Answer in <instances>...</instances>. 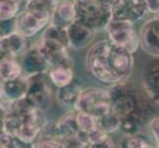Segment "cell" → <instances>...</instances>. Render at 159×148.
Segmentation results:
<instances>
[{"label": "cell", "mask_w": 159, "mask_h": 148, "mask_svg": "<svg viewBox=\"0 0 159 148\" xmlns=\"http://www.w3.org/2000/svg\"><path fill=\"white\" fill-rule=\"evenodd\" d=\"M86 65L96 79L113 85L129 78L134 66V53L110 40H103L90 47Z\"/></svg>", "instance_id": "obj_1"}, {"label": "cell", "mask_w": 159, "mask_h": 148, "mask_svg": "<svg viewBox=\"0 0 159 148\" xmlns=\"http://www.w3.org/2000/svg\"><path fill=\"white\" fill-rule=\"evenodd\" d=\"M112 111L120 119V129L129 135L139 133L150 123L151 102L139 88L128 81L111 85L108 89Z\"/></svg>", "instance_id": "obj_2"}, {"label": "cell", "mask_w": 159, "mask_h": 148, "mask_svg": "<svg viewBox=\"0 0 159 148\" xmlns=\"http://www.w3.org/2000/svg\"><path fill=\"white\" fill-rule=\"evenodd\" d=\"M3 111L2 130L15 136L26 144L35 142L47 123L43 112L35 108L26 100L11 102L1 100Z\"/></svg>", "instance_id": "obj_3"}, {"label": "cell", "mask_w": 159, "mask_h": 148, "mask_svg": "<svg viewBox=\"0 0 159 148\" xmlns=\"http://www.w3.org/2000/svg\"><path fill=\"white\" fill-rule=\"evenodd\" d=\"M76 20L94 32L107 29L113 20L112 8L106 7L98 0H73Z\"/></svg>", "instance_id": "obj_4"}, {"label": "cell", "mask_w": 159, "mask_h": 148, "mask_svg": "<svg viewBox=\"0 0 159 148\" xmlns=\"http://www.w3.org/2000/svg\"><path fill=\"white\" fill-rule=\"evenodd\" d=\"M74 111L87 113L96 119L111 112V98L108 90L95 87L83 89Z\"/></svg>", "instance_id": "obj_5"}, {"label": "cell", "mask_w": 159, "mask_h": 148, "mask_svg": "<svg viewBox=\"0 0 159 148\" xmlns=\"http://www.w3.org/2000/svg\"><path fill=\"white\" fill-rule=\"evenodd\" d=\"M106 32L112 43L125 48L131 53H134L140 46L139 36L133 23L113 19L108 25Z\"/></svg>", "instance_id": "obj_6"}, {"label": "cell", "mask_w": 159, "mask_h": 148, "mask_svg": "<svg viewBox=\"0 0 159 148\" xmlns=\"http://www.w3.org/2000/svg\"><path fill=\"white\" fill-rule=\"evenodd\" d=\"M29 87L26 100L35 108L46 111L52 101V87L48 73H41L28 76Z\"/></svg>", "instance_id": "obj_7"}, {"label": "cell", "mask_w": 159, "mask_h": 148, "mask_svg": "<svg viewBox=\"0 0 159 148\" xmlns=\"http://www.w3.org/2000/svg\"><path fill=\"white\" fill-rule=\"evenodd\" d=\"M36 45L39 47L41 54L47 60L51 68L53 67H71L73 68V59L67 52V47L62 43L40 39Z\"/></svg>", "instance_id": "obj_8"}, {"label": "cell", "mask_w": 159, "mask_h": 148, "mask_svg": "<svg viewBox=\"0 0 159 148\" xmlns=\"http://www.w3.org/2000/svg\"><path fill=\"white\" fill-rule=\"evenodd\" d=\"M145 0H116L113 5V19L134 24L148 13Z\"/></svg>", "instance_id": "obj_9"}, {"label": "cell", "mask_w": 159, "mask_h": 148, "mask_svg": "<svg viewBox=\"0 0 159 148\" xmlns=\"http://www.w3.org/2000/svg\"><path fill=\"white\" fill-rule=\"evenodd\" d=\"M142 86L150 102L159 108V57L151 60L144 67Z\"/></svg>", "instance_id": "obj_10"}, {"label": "cell", "mask_w": 159, "mask_h": 148, "mask_svg": "<svg viewBox=\"0 0 159 148\" xmlns=\"http://www.w3.org/2000/svg\"><path fill=\"white\" fill-rule=\"evenodd\" d=\"M140 46L149 56L159 57V18H152L142 26L140 35Z\"/></svg>", "instance_id": "obj_11"}, {"label": "cell", "mask_w": 159, "mask_h": 148, "mask_svg": "<svg viewBox=\"0 0 159 148\" xmlns=\"http://www.w3.org/2000/svg\"><path fill=\"white\" fill-rule=\"evenodd\" d=\"M21 64L22 67H23V73L27 76L48 73V71L51 69L47 60L41 54L37 45L29 48L22 56Z\"/></svg>", "instance_id": "obj_12"}, {"label": "cell", "mask_w": 159, "mask_h": 148, "mask_svg": "<svg viewBox=\"0 0 159 148\" xmlns=\"http://www.w3.org/2000/svg\"><path fill=\"white\" fill-rule=\"evenodd\" d=\"M48 23L37 18L27 10H23L15 18V29L25 38H32L43 29Z\"/></svg>", "instance_id": "obj_13"}, {"label": "cell", "mask_w": 159, "mask_h": 148, "mask_svg": "<svg viewBox=\"0 0 159 148\" xmlns=\"http://www.w3.org/2000/svg\"><path fill=\"white\" fill-rule=\"evenodd\" d=\"M28 41L27 38L13 32L9 35L1 37L0 40V51L2 57H14L23 56L27 52Z\"/></svg>", "instance_id": "obj_14"}, {"label": "cell", "mask_w": 159, "mask_h": 148, "mask_svg": "<svg viewBox=\"0 0 159 148\" xmlns=\"http://www.w3.org/2000/svg\"><path fill=\"white\" fill-rule=\"evenodd\" d=\"M29 81L28 76L23 74L15 79L2 81L1 98L3 100L17 102L26 98L28 92Z\"/></svg>", "instance_id": "obj_15"}, {"label": "cell", "mask_w": 159, "mask_h": 148, "mask_svg": "<svg viewBox=\"0 0 159 148\" xmlns=\"http://www.w3.org/2000/svg\"><path fill=\"white\" fill-rule=\"evenodd\" d=\"M95 32L89 29L79 21L75 20L67 28L69 47L75 49H82L91 45Z\"/></svg>", "instance_id": "obj_16"}, {"label": "cell", "mask_w": 159, "mask_h": 148, "mask_svg": "<svg viewBox=\"0 0 159 148\" xmlns=\"http://www.w3.org/2000/svg\"><path fill=\"white\" fill-rule=\"evenodd\" d=\"M58 3L57 0H30L25 3V10L50 24Z\"/></svg>", "instance_id": "obj_17"}, {"label": "cell", "mask_w": 159, "mask_h": 148, "mask_svg": "<svg viewBox=\"0 0 159 148\" xmlns=\"http://www.w3.org/2000/svg\"><path fill=\"white\" fill-rule=\"evenodd\" d=\"M75 20L76 8L74 2L70 0H62L58 3L50 24L67 29Z\"/></svg>", "instance_id": "obj_18"}, {"label": "cell", "mask_w": 159, "mask_h": 148, "mask_svg": "<svg viewBox=\"0 0 159 148\" xmlns=\"http://www.w3.org/2000/svg\"><path fill=\"white\" fill-rule=\"evenodd\" d=\"M82 89L80 85L75 83H70L69 85L57 88V100L63 108L74 110L78 99L81 95Z\"/></svg>", "instance_id": "obj_19"}, {"label": "cell", "mask_w": 159, "mask_h": 148, "mask_svg": "<svg viewBox=\"0 0 159 148\" xmlns=\"http://www.w3.org/2000/svg\"><path fill=\"white\" fill-rule=\"evenodd\" d=\"M76 114H77L76 111L70 110V111L65 113L57 122L60 139L76 134L80 131L77 124V120H76Z\"/></svg>", "instance_id": "obj_20"}, {"label": "cell", "mask_w": 159, "mask_h": 148, "mask_svg": "<svg viewBox=\"0 0 159 148\" xmlns=\"http://www.w3.org/2000/svg\"><path fill=\"white\" fill-rule=\"evenodd\" d=\"M22 64L14 57H2L0 63V76L2 81L15 79L23 75Z\"/></svg>", "instance_id": "obj_21"}, {"label": "cell", "mask_w": 159, "mask_h": 148, "mask_svg": "<svg viewBox=\"0 0 159 148\" xmlns=\"http://www.w3.org/2000/svg\"><path fill=\"white\" fill-rule=\"evenodd\" d=\"M48 76L52 84L57 88H62L72 83L73 81V68L71 67H53L48 71Z\"/></svg>", "instance_id": "obj_22"}, {"label": "cell", "mask_w": 159, "mask_h": 148, "mask_svg": "<svg viewBox=\"0 0 159 148\" xmlns=\"http://www.w3.org/2000/svg\"><path fill=\"white\" fill-rule=\"evenodd\" d=\"M97 125L98 128H100L107 134L113 133L120 129V119L116 113L111 111L97 119Z\"/></svg>", "instance_id": "obj_23"}, {"label": "cell", "mask_w": 159, "mask_h": 148, "mask_svg": "<svg viewBox=\"0 0 159 148\" xmlns=\"http://www.w3.org/2000/svg\"><path fill=\"white\" fill-rule=\"evenodd\" d=\"M42 39L51 40L62 43L66 47H69V41L67 36V29L61 28L52 24H48V26L46 28V30L43 32Z\"/></svg>", "instance_id": "obj_24"}, {"label": "cell", "mask_w": 159, "mask_h": 148, "mask_svg": "<svg viewBox=\"0 0 159 148\" xmlns=\"http://www.w3.org/2000/svg\"><path fill=\"white\" fill-rule=\"evenodd\" d=\"M20 9L19 0H0V19L9 21L18 16Z\"/></svg>", "instance_id": "obj_25"}, {"label": "cell", "mask_w": 159, "mask_h": 148, "mask_svg": "<svg viewBox=\"0 0 159 148\" xmlns=\"http://www.w3.org/2000/svg\"><path fill=\"white\" fill-rule=\"evenodd\" d=\"M61 148H85L89 144L88 135L80 130L76 134L60 139Z\"/></svg>", "instance_id": "obj_26"}, {"label": "cell", "mask_w": 159, "mask_h": 148, "mask_svg": "<svg viewBox=\"0 0 159 148\" xmlns=\"http://www.w3.org/2000/svg\"><path fill=\"white\" fill-rule=\"evenodd\" d=\"M76 120H77L79 129L86 134L92 132L93 130H95L98 128L97 119L93 117L92 114H89L87 113L77 112V114H76Z\"/></svg>", "instance_id": "obj_27"}, {"label": "cell", "mask_w": 159, "mask_h": 148, "mask_svg": "<svg viewBox=\"0 0 159 148\" xmlns=\"http://www.w3.org/2000/svg\"><path fill=\"white\" fill-rule=\"evenodd\" d=\"M120 148H156L153 146L149 140L144 138L139 133L128 135L125 137L120 144Z\"/></svg>", "instance_id": "obj_28"}, {"label": "cell", "mask_w": 159, "mask_h": 148, "mask_svg": "<svg viewBox=\"0 0 159 148\" xmlns=\"http://www.w3.org/2000/svg\"><path fill=\"white\" fill-rule=\"evenodd\" d=\"M39 137L60 140L59 131L57 128V122H48L47 120V123H45V125H43L42 132Z\"/></svg>", "instance_id": "obj_29"}, {"label": "cell", "mask_w": 159, "mask_h": 148, "mask_svg": "<svg viewBox=\"0 0 159 148\" xmlns=\"http://www.w3.org/2000/svg\"><path fill=\"white\" fill-rule=\"evenodd\" d=\"M31 148H61L60 140L39 137L31 144Z\"/></svg>", "instance_id": "obj_30"}, {"label": "cell", "mask_w": 159, "mask_h": 148, "mask_svg": "<svg viewBox=\"0 0 159 148\" xmlns=\"http://www.w3.org/2000/svg\"><path fill=\"white\" fill-rule=\"evenodd\" d=\"M0 148H20L18 139L15 136L7 133L6 131L1 132L0 136Z\"/></svg>", "instance_id": "obj_31"}, {"label": "cell", "mask_w": 159, "mask_h": 148, "mask_svg": "<svg viewBox=\"0 0 159 148\" xmlns=\"http://www.w3.org/2000/svg\"><path fill=\"white\" fill-rule=\"evenodd\" d=\"M149 129L156 142V148H159V117L154 118L149 123Z\"/></svg>", "instance_id": "obj_32"}, {"label": "cell", "mask_w": 159, "mask_h": 148, "mask_svg": "<svg viewBox=\"0 0 159 148\" xmlns=\"http://www.w3.org/2000/svg\"><path fill=\"white\" fill-rule=\"evenodd\" d=\"M88 148H115L114 141L109 137L97 141V142H92V143L88 144Z\"/></svg>", "instance_id": "obj_33"}, {"label": "cell", "mask_w": 159, "mask_h": 148, "mask_svg": "<svg viewBox=\"0 0 159 148\" xmlns=\"http://www.w3.org/2000/svg\"><path fill=\"white\" fill-rule=\"evenodd\" d=\"M147 8L150 13L158 14L159 12V0H145Z\"/></svg>", "instance_id": "obj_34"}, {"label": "cell", "mask_w": 159, "mask_h": 148, "mask_svg": "<svg viewBox=\"0 0 159 148\" xmlns=\"http://www.w3.org/2000/svg\"><path fill=\"white\" fill-rule=\"evenodd\" d=\"M101 4L105 5L106 7H109V8H113V5L115 3L116 0H98Z\"/></svg>", "instance_id": "obj_35"}, {"label": "cell", "mask_w": 159, "mask_h": 148, "mask_svg": "<svg viewBox=\"0 0 159 148\" xmlns=\"http://www.w3.org/2000/svg\"><path fill=\"white\" fill-rule=\"evenodd\" d=\"M157 17L159 18V12H158V14H157Z\"/></svg>", "instance_id": "obj_36"}, {"label": "cell", "mask_w": 159, "mask_h": 148, "mask_svg": "<svg viewBox=\"0 0 159 148\" xmlns=\"http://www.w3.org/2000/svg\"><path fill=\"white\" fill-rule=\"evenodd\" d=\"M25 1H26V2H28V1H30V0H25Z\"/></svg>", "instance_id": "obj_37"}]
</instances>
